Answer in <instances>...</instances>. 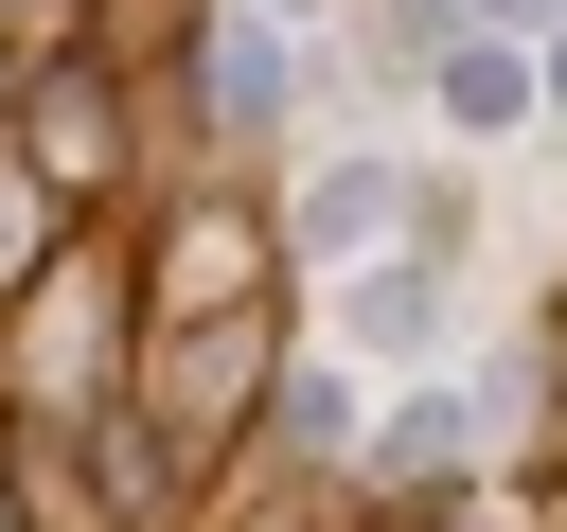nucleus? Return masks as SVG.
I'll return each mask as SVG.
<instances>
[{"label": "nucleus", "instance_id": "20e7f679", "mask_svg": "<svg viewBox=\"0 0 567 532\" xmlns=\"http://www.w3.org/2000/svg\"><path fill=\"white\" fill-rule=\"evenodd\" d=\"M443 106H461V124H514V106H532V71H514L496 35H461V53H443Z\"/></svg>", "mask_w": 567, "mask_h": 532}, {"label": "nucleus", "instance_id": "39448f33", "mask_svg": "<svg viewBox=\"0 0 567 532\" xmlns=\"http://www.w3.org/2000/svg\"><path fill=\"white\" fill-rule=\"evenodd\" d=\"M425 301H443L425 266H390V284H354V355H408V337H425Z\"/></svg>", "mask_w": 567, "mask_h": 532}, {"label": "nucleus", "instance_id": "423d86ee", "mask_svg": "<svg viewBox=\"0 0 567 532\" xmlns=\"http://www.w3.org/2000/svg\"><path fill=\"white\" fill-rule=\"evenodd\" d=\"M496 18H514V0H496Z\"/></svg>", "mask_w": 567, "mask_h": 532}, {"label": "nucleus", "instance_id": "f03ea898", "mask_svg": "<svg viewBox=\"0 0 567 532\" xmlns=\"http://www.w3.org/2000/svg\"><path fill=\"white\" fill-rule=\"evenodd\" d=\"M195 53H213V106H230V124L284 106V35H266V18H230V35H195Z\"/></svg>", "mask_w": 567, "mask_h": 532}, {"label": "nucleus", "instance_id": "7ed1b4c3", "mask_svg": "<svg viewBox=\"0 0 567 532\" xmlns=\"http://www.w3.org/2000/svg\"><path fill=\"white\" fill-rule=\"evenodd\" d=\"M390 195H408V177H372V160H337V177L301 195V248H354V231H390Z\"/></svg>", "mask_w": 567, "mask_h": 532}, {"label": "nucleus", "instance_id": "f257e3e1", "mask_svg": "<svg viewBox=\"0 0 567 532\" xmlns=\"http://www.w3.org/2000/svg\"><path fill=\"white\" fill-rule=\"evenodd\" d=\"M35 160H53V177H106V160H124V106H106V71H53V89H35Z\"/></svg>", "mask_w": 567, "mask_h": 532}]
</instances>
